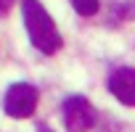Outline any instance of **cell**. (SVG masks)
I'll use <instances>...</instances> for the list:
<instances>
[{
    "label": "cell",
    "mask_w": 135,
    "mask_h": 132,
    "mask_svg": "<svg viewBox=\"0 0 135 132\" xmlns=\"http://www.w3.org/2000/svg\"><path fill=\"white\" fill-rule=\"evenodd\" d=\"M69 3L80 16H93L98 11V0H69Z\"/></svg>",
    "instance_id": "cell-5"
},
{
    "label": "cell",
    "mask_w": 135,
    "mask_h": 132,
    "mask_svg": "<svg viewBox=\"0 0 135 132\" xmlns=\"http://www.w3.org/2000/svg\"><path fill=\"white\" fill-rule=\"evenodd\" d=\"M109 93L122 106H135V69L122 66L109 77Z\"/></svg>",
    "instance_id": "cell-4"
},
{
    "label": "cell",
    "mask_w": 135,
    "mask_h": 132,
    "mask_svg": "<svg viewBox=\"0 0 135 132\" xmlns=\"http://www.w3.org/2000/svg\"><path fill=\"white\" fill-rule=\"evenodd\" d=\"M61 111H64V124H66L69 132H88V129H93V124L98 119L93 103L85 100V98H80V95L66 98Z\"/></svg>",
    "instance_id": "cell-3"
},
{
    "label": "cell",
    "mask_w": 135,
    "mask_h": 132,
    "mask_svg": "<svg viewBox=\"0 0 135 132\" xmlns=\"http://www.w3.org/2000/svg\"><path fill=\"white\" fill-rule=\"evenodd\" d=\"M21 16H24V27H27L29 42L40 53L53 55V53L61 50L64 37L56 29V21L50 19V13L37 3V0H24V3H21Z\"/></svg>",
    "instance_id": "cell-1"
},
{
    "label": "cell",
    "mask_w": 135,
    "mask_h": 132,
    "mask_svg": "<svg viewBox=\"0 0 135 132\" xmlns=\"http://www.w3.org/2000/svg\"><path fill=\"white\" fill-rule=\"evenodd\" d=\"M8 8H11V0H0V16H6Z\"/></svg>",
    "instance_id": "cell-6"
},
{
    "label": "cell",
    "mask_w": 135,
    "mask_h": 132,
    "mask_svg": "<svg viewBox=\"0 0 135 132\" xmlns=\"http://www.w3.org/2000/svg\"><path fill=\"white\" fill-rule=\"evenodd\" d=\"M37 100H40V93H37L35 85H29V82H13L6 90L3 111L11 119H29L35 114V108H37Z\"/></svg>",
    "instance_id": "cell-2"
}]
</instances>
